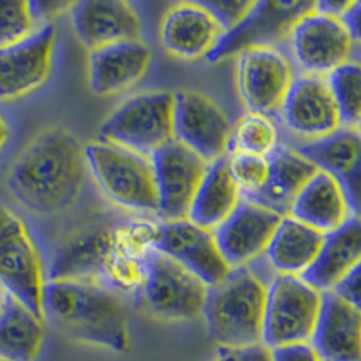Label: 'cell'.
Returning a JSON list of instances; mask_svg holds the SVG:
<instances>
[{
    "instance_id": "1",
    "label": "cell",
    "mask_w": 361,
    "mask_h": 361,
    "mask_svg": "<svg viewBox=\"0 0 361 361\" xmlns=\"http://www.w3.org/2000/svg\"><path fill=\"white\" fill-rule=\"evenodd\" d=\"M85 169L83 145L78 137L63 127L47 128L15 161L8 188L33 214H60L80 197Z\"/></svg>"
},
{
    "instance_id": "2",
    "label": "cell",
    "mask_w": 361,
    "mask_h": 361,
    "mask_svg": "<svg viewBox=\"0 0 361 361\" xmlns=\"http://www.w3.org/2000/svg\"><path fill=\"white\" fill-rule=\"evenodd\" d=\"M44 318L66 336L83 343L128 353V320L123 300L111 289L73 280H45L42 293Z\"/></svg>"
},
{
    "instance_id": "3",
    "label": "cell",
    "mask_w": 361,
    "mask_h": 361,
    "mask_svg": "<svg viewBox=\"0 0 361 361\" xmlns=\"http://www.w3.org/2000/svg\"><path fill=\"white\" fill-rule=\"evenodd\" d=\"M128 231L92 226L76 231L54 253L49 282L73 280L111 291L137 293L143 282V259L134 253Z\"/></svg>"
},
{
    "instance_id": "4",
    "label": "cell",
    "mask_w": 361,
    "mask_h": 361,
    "mask_svg": "<svg viewBox=\"0 0 361 361\" xmlns=\"http://www.w3.org/2000/svg\"><path fill=\"white\" fill-rule=\"evenodd\" d=\"M267 286L250 267H233L224 280L208 288L204 316L208 333L221 349L262 343Z\"/></svg>"
},
{
    "instance_id": "5",
    "label": "cell",
    "mask_w": 361,
    "mask_h": 361,
    "mask_svg": "<svg viewBox=\"0 0 361 361\" xmlns=\"http://www.w3.org/2000/svg\"><path fill=\"white\" fill-rule=\"evenodd\" d=\"M83 156L99 188L119 206L157 212V190L150 157L107 141L83 145Z\"/></svg>"
},
{
    "instance_id": "6",
    "label": "cell",
    "mask_w": 361,
    "mask_h": 361,
    "mask_svg": "<svg viewBox=\"0 0 361 361\" xmlns=\"http://www.w3.org/2000/svg\"><path fill=\"white\" fill-rule=\"evenodd\" d=\"M99 141L150 157L173 141V94L150 90L125 99L102 123Z\"/></svg>"
},
{
    "instance_id": "7",
    "label": "cell",
    "mask_w": 361,
    "mask_h": 361,
    "mask_svg": "<svg viewBox=\"0 0 361 361\" xmlns=\"http://www.w3.org/2000/svg\"><path fill=\"white\" fill-rule=\"evenodd\" d=\"M141 304L164 320H195L202 316L208 286L186 267L154 250H145Z\"/></svg>"
},
{
    "instance_id": "8",
    "label": "cell",
    "mask_w": 361,
    "mask_h": 361,
    "mask_svg": "<svg viewBox=\"0 0 361 361\" xmlns=\"http://www.w3.org/2000/svg\"><path fill=\"white\" fill-rule=\"evenodd\" d=\"M320 304L322 293L300 276L276 275L266 291L262 345L275 349L282 345L309 343Z\"/></svg>"
},
{
    "instance_id": "9",
    "label": "cell",
    "mask_w": 361,
    "mask_h": 361,
    "mask_svg": "<svg viewBox=\"0 0 361 361\" xmlns=\"http://www.w3.org/2000/svg\"><path fill=\"white\" fill-rule=\"evenodd\" d=\"M0 286L44 320L42 293L45 279L40 255L27 228L17 215L0 206Z\"/></svg>"
},
{
    "instance_id": "10",
    "label": "cell",
    "mask_w": 361,
    "mask_h": 361,
    "mask_svg": "<svg viewBox=\"0 0 361 361\" xmlns=\"http://www.w3.org/2000/svg\"><path fill=\"white\" fill-rule=\"evenodd\" d=\"M148 246L186 267L208 288L224 280L231 271L215 244L214 231L199 228L188 219L152 226Z\"/></svg>"
},
{
    "instance_id": "11",
    "label": "cell",
    "mask_w": 361,
    "mask_h": 361,
    "mask_svg": "<svg viewBox=\"0 0 361 361\" xmlns=\"http://www.w3.org/2000/svg\"><path fill=\"white\" fill-rule=\"evenodd\" d=\"M231 123L228 116L201 92L173 94V140L185 145L204 163L228 156Z\"/></svg>"
},
{
    "instance_id": "12",
    "label": "cell",
    "mask_w": 361,
    "mask_h": 361,
    "mask_svg": "<svg viewBox=\"0 0 361 361\" xmlns=\"http://www.w3.org/2000/svg\"><path fill=\"white\" fill-rule=\"evenodd\" d=\"M291 49L295 60L309 76H324L353 62L356 44L340 18L316 13L314 8L293 24Z\"/></svg>"
},
{
    "instance_id": "13",
    "label": "cell",
    "mask_w": 361,
    "mask_h": 361,
    "mask_svg": "<svg viewBox=\"0 0 361 361\" xmlns=\"http://www.w3.org/2000/svg\"><path fill=\"white\" fill-rule=\"evenodd\" d=\"M150 163L157 190V212L166 221L186 219L208 163L176 140L157 148Z\"/></svg>"
},
{
    "instance_id": "14",
    "label": "cell",
    "mask_w": 361,
    "mask_h": 361,
    "mask_svg": "<svg viewBox=\"0 0 361 361\" xmlns=\"http://www.w3.org/2000/svg\"><path fill=\"white\" fill-rule=\"evenodd\" d=\"M238 90L251 114L280 111L293 80L291 63L275 47H251L238 53Z\"/></svg>"
},
{
    "instance_id": "15",
    "label": "cell",
    "mask_w": 361,
    "mask_h": 361,
    "mask_svg": "<svg viewBox=\"0 0 361 361\" xmlns=\"http://www.w3.org/2000/svg\"><path fill=\"white\" fill-rule=\"evenodd\" d=\"M314 8V2H253L250 13L231 31L222 35L208 62H221L251 47H266L289 35L293 24Z\"/></svg>"
},
{
    "instance_id": "16",
    "label": "cell",
    "mask_w": 361,
    "mask_h": 361,
    "mask_svg": "<svg viewBox=\"0 0 361 361\" xmlns=\"http://www.w3.org/2000/svg\"><path fill=\"white\" fill-rule=\"evenodd\" d=\"M279 214L251 199L243 197L237 208L214 230L215 244L228 266L244 267L264 255L276 226Z\"/></svg>"
},
{
    "instance_id": "17",
    "label": "cell",
    "mask_w": 361,
    "mask_h": 361,
    "mask_svg": "<svg viewBox=\"0 0 361 361\" xmlns=\"http://www.w3.org/2000/svg\"><path fill=\"white\" fill-rule=\"evenodd\" d=\"M54 42V25L42 24L29 38L0 49V99L22 98L47 80Z\"/></svg>"
},
{
    "instance_id": "18",
    "label": "cell",
    "mask_w": 361,
    "mask_h": 361,
    "mask_svg": "<svg viewBox=\"0 0 361 361\" xmlns=\"http://www.w3.org/2000/svg\"><path fill=\"white\" fill-rule=\"evenodd\" d=\"M298 156L338 180L353 215L360 214L361 140L357 128L340 127L318 140L304 141L293 148Z\"/></svg>"
},
{
    "instance_id": "19",
    "label": "cell",
    "mask_w": 361,
    "mask_h": 361,
    "mask_svg": "<svg viewBox=\"0 0 361 361\" xmlns=\"http://www.w3.org/2000/svg\"><path fill=\"white\" fill-rule=\"evenodd\" d=\"M69 15L76 37L90 51L141 37L140 15L123 0H83L69 6Z\"/></svg>"
},
{
    "instance_id": "20",
    "label": "cell",
    "mask_w": 361,
    "mask_h": 361,
    "mask_svg": "<svg viewBox=\"0 0 361 361\" xmlns=\"http://www.w3.org/2000/svg\"><path fill=\"white\" fill-rule=\"evenodd\" d=\"M280 116L291 132L307 141L318 140L340 128L336 105L325 78L298 76L283 98Z\"/></svg>"
},
{
    "instance_id": "21",
    "label": "cell",
    "mask_w": 361,
    "mask_h": 361,
    "mask_svg": "<svg viewBox=\"0 0 361 361\" xmlns=\"http://www.w3.org/2000/svg\"><path fill=\"white\" fill-rule=\"evenodd\" d=\"M311 347L322 361L361 360V311L334 293H322Z\"/></svg>"
},
{
    "instance_id": "22",
    "label": "cell",
    "mask_w": 361,
    "mask_h": 361,
    "mask_svg": "<svg viewBox=\"0 0 361 361\" xmlns=\"http://www.w3.org/2000/svg\"><path fill=\"white\" fill-rule=\"evenodd\" d=\"M152 51L145 42L130 40L90 51L89 85L98 96L123 92L147 74Z\"/></svg>"
},
{
    "instance_id": "23",
    "label": "cell",
    "mask_w": 361,
    "mask_h": 361,
    "mask_svg": "<svg viewBox=\"0 0 361 361\" xmlns=\"http://www.w3.org/2000/svg\"><path fill=\"white\" fill-rule=\"evenodd\" d=\"M224 31L199 2H183L166 11L161 24V42L170 54L183 60L208 56Z\"/></svg>"
},
{
    "instance_id": "24",
    "label": "cell",
    "mask_w": 361,
    "mask_h": 361,
    "mask_svg": "<svg viewBox=\"0 0 361 361\" xmlns=\"http://www.w3.org/2000/svg\"><path fill=\"white\" fill-rule=\"evenodd\" d=\"M361 259V226L357 215H350L341 228L324 235L318 255L311 266L300 275L307 286L325 293L347 276Z\"/></svg>"
},
{
    "instance_id": "25",
    "label": "cell",
    "mask_w": 361,
    "mask_h": 361,
    "mask_svg": "<svg viewBox=\"0 0 361 361\" xmlns=\"http://www.w3.org/2000/svg\"><path fill=\"white\" fill-rule=\"evenodd\" d=\"M353 215L338 180L316 172L293 201L288 217L309 226L322 235L333 233Z\"/></svg>"
},
{
    "instance_id": "26",
    "label": "cell",
    "mask_w": 361,
    "mask_h": 361,
    "mask_svg": "<svg viewBox=\"0 0 361 361\" xmlns=\"http://www.w3.org/2000/svg\"><path fill=\"white\" fill-rule=\"evenodd\" d=\"M267 161H269V172L266 183L259 192L246 199L273 209L280 217H288L300 190L304 188L305 183L318 170L309 161L298 156L293 148L276 147L267 156Z\"/></svg>"
},
{
    "instance_id": "27",
    "label": "cell",
    "mask_w": 361,
    "mask_h": 361,
    "mask_svg": "<svg viewBox=\"0 0 361 361\" xmlns=\"http://www.w3.org/2000/svg\"><path fill=\"white\" fill-rule=\"evenodd\" d=\"M243 193L231 179L228 156L208 164L188 209V219L199 228L214 231L237 208Z\"/></svg>"
},
{
    "instance_id": "28",
    "label": "cell",
    "mask_w": 361,
    "mask_h": 361,
    "mask_svg": "<svg viewBox=\"0 0 361 361\" xmlns=\"http://www.w3.org/2000/svg\"><path fill=\"white\" fill-rule=\"evenodd\" d=\"M324 235L291 217H282L264 257L279 275L300 276L318 255Z\"/></svg>"
},
{
    "instance_id": "29",
    "label": "cell",
    "mask_w": 361,
    "mask_h": 361,
    "mask_svg": "<svg viewBox=\"0 0 361 361\" xmlns=\"http://www.w3.org/2000/svg\"><path fill=\"white\" fill-rule=\"evenodd\" d=\"M45 331L44 320L22 302L4 295L0 309V360L35 361L40 354Z\"/></svg>"
},
{
    "instance_id": "30",
    "label": "cell",
    "mask_w": 361,
    "mask_h": 361,
    "mask_svg": "<svg viewBox=\"0 0 361 361\" xmlns=\"http://www.w3.org/2000/svg\"><path fill=\"white\" fill-rule=\"evenodd\" d=\"M325 83L336 105L340 127L357 128L361 116V69L357 62H347L327 74Z\"/></svg>"
},
{
    "instance_id": "31",
    "label": "cell",
    "mask_w": 361,
    "mask_h": 361,
    "mask_svg": "<svg viewBox=\"0 0 361 361\" xmlns=\"http://www.w3.org/2000/svg\"><path fill=\"white\" fill-rule=\"evenodd\" d=\"M279 132L269 118L262 114H247L231 127L228 154L267 157L276 148Z\"/></svg>"
},
{
    "instance_id": "32",
    "label": "cell",
    "mask_w": 361,
    "mask_h": 361,
    "mask_svg": "<svg viewBox=\"0 0 361 361\" xmlns=\"http://www.w3.org/2000/svg\"><path fill=\"white\" fill-rule=\"evenodd\" d=\"M40 27L33 2L0 0V49L25 40Z\"/></svg>"
},
{
    "instance_id": "33",
    "label": "cell",
    "mask_w": 361,
    "mask_h": 361,
    "mask_svg": "<svg viewBox=\"0 0 361 361\" xmlns=\"http://www.w3.org/2000/svg\"><path fill=\"white\" fill-rule=\"evenodd\" d=\"M228 166H230L231 179L235 180L243 197H251L253 193L259 192L269 172L267 157L247 156V154H228Z\"/></svg>"
},
{
    "instance_id": "34",
    "label": "cell",
    "mask_w": 361,
    "mask_h": 361,
    "mask_svg": "<svg viewBox=\"0 0 361 361\" xmlns=\"http://www.w3.org/2000/svg\"><path fill=\"white\" fill-rule=\"evenodd\" d=\"M199 4L215 18L222 31L228 33L235 25L240 24V20L250 13L253 2L250 0H212V2H199Z\"/></svg>"
},
{
    "instance_id": "35",
    "label": "cell",
    "mask_w": 361,
    "mask_h": 361,
    "mask_svg": "<svg viewBox=\"0 0 361 361\" xmlns=\"http://www.w3.org/2000/svg\"><path fill=\"white\" fill-rule=\"evenodd\" d=\"M361 266H356L349 275L343 276L340 282L331 289V293L338 296V298L349 302L354 307H360L361 305Z\"/></svg>"
},
{
    "instance_id": "36",
    "label": "cell",
    "mask_w": 361,
    "mask_h": 361,
    "mask_svg": "<svg viewBox=\"0 0 361 361\" xmlns=\"http://www.w3.org/2000/svg\"><path fill=\"white\" fill-rule=\"evenodd\" d=\"M271 350L273 361H322L311 343H291Z\"/></svg>"
},
{
    "instance_id": "37",
    "label": "cell",
    "mask_w": 361,
    "mask_h": 361,
    "mask_svg": "<svg viewBox=\"0 0 361 361\" xmlns=\"http://www.w3.org/2000/svg\"><path fill=\"white\" fill-rule=\"evenodd\" d=\"M219 354H222L226 361H273L271 350L262 343L250 345L243 349H221Z\"/></svg>"
},
{
    "instance_id": "38",
    "label": "cell",
    "mask_w": 361,
    "mask_h": 361,
    "mask_svg": "<svg viewBox=\"0 0 361 361\" xmlns=\"http://www.w3.org/2000/svg\"><path fill=\"white\" fill-rule=\"evenodd\" d=\"M360 17H361V4L357 2V0H353L349 9H347V11L343 13V17L340 18L356 45L360 44Z\"/></svg>"
},
{
    "instance_id": "39",
    "label": "cell",
    "mask_w": 361,
    "mask_h": 361,
    "mask_svg": "<svg viewBox=\"0 0 361 361\" xmlns=\"http://www.w3.org/2000/svg\"><path fill=\"white\" fill-rule=\"evenodd\" d=\"M350 2H347V0H343V2H331V0H327V2H314V11L320 13V15H327V17L341 18L343 13L349 9Z\"/></svg>"
},
{
    "instance_id": "40",
    "label": "cell",
    "mask_w": 361,
    "mask_h": 361,
    "mask_svg": "<svg viewBox=\"0 0 361 361\" xmlns=\"http://www.w3.org/2000/svg\"><path fill=\"white\" fill-rule=\"evenodd\" d=\"M8 140H9V127L8 123H6V119L2 118V114H0V150L6 147Z\"/></svg>"
},
{
    "instance_id": "41",
    "label": "cell",
    "mask_w": 361,
    "mask_h": 361,
    "mask_svg": "<svg viewBox=\"0 0 361 361\" xmlns=\"http://www.w3.org/2000/svg\"><path fill=\"white\" fill-rule=\"evenodd\" d=\"M214 361H226V360H224V356H222V354H217V357H215Z\"/></svg>"
},
{
    "instance_id": "42",
    "label": "cell",
    "mask_w": 361,
    "mask_h": 361,
    "mask_svg": "<svg viewBox=\"0 0 361 361\" xmlns=\"http://www.w3.org/2000/svg\"><path fill=\"white\" fill-rule=\"evenodd\" d=\"M2 302H4V296L0 295V309H2Z\"/></svg>"
},
{
    "instance_id": "43",
    "label": "cell",
    "mask_w": 361,
    "mask_h": 361,
    "mask_svg": "<svg viewBox=\"0 0 361 361\" xmlns=\"http://www.w3.org/2000/svg\"><path fill=\"white\" fill-rule=\"evenodd\" d=\"M0 361H4V360H0Z\"/></svg>"
}]
</instances>
